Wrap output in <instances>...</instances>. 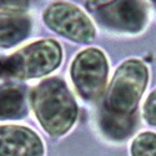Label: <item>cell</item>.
Segmentation results:
<instances>
[{
	"instance_id": "12",
	"label": "cell",
	"mask_w": 156,
	"mask_h": 156,
	"mask_svg": "<svg viewBox=\"0 0 156 156\" xmlns=\"http://www.w3.org/2000/svg\"><path fill=\"white\" fill-rule=\"evenodd\" d=\"M142 115L147 124L156 126V89L146 99L142 108Z\"/></svg>"
},
{
	"instance_id": "9",
	"label": "cell",
	"mask_w": 156,
	"mask_h": 156,
	"mask_svg": "<svg viewBox=\"0 0 156 156\" xmlns=\"http://www.w3.org/2000/svg\"><path fill=\"white\" fill-rule=\"evenodd\" d=\"M28 111L24 89L15 84L0 85V120L23 119Z\"/></svg>"
},
{
	"instance_id": "2",
	"label": "cell",
	"mask_w": 156,
	"mask_h": 156,
	"mask_svg": "<svg viewBox=\"0 0 156 156\" xmlns=\"http://www.w3.org/2000/svg\"><path fill=\"white\" fill-rule=\"evenodd\" d=\"M149 80L146 65L136 59L124 61L116 70L102 109L120 115H134Z\"/></svg>"
},
{
	"instance_id": "1",
	"label": "cell",
	"mask_w": 156,
	"mask_h": 156,
	"mask_svg": "<svg viewBox=\"0 0 156 156\" xmlns=\"http://www.w3.org/2000/svg\"><path fill=\"white\" fill-rule=\"evenodd\" d=\"M29 100L36 120L51 136H64L76 122L79 108L66 83L60 77H49L35 85Z\"/></svg>"
},
{
	"instance_id": "5",
	"label": "cell",
	"mask_w": 156,
	"mask_h": 156,
	"mask_svg": "<svg viewBox=\"0 0 156 156\" xmlns=\"http://www.w3.org/2000/svg\"><path fill=\"white\" fill-rule=\"evenodd\" d=\"M44 21L59 35L87 44L95 37V27L85 12L71 3L55 2L44 11Z\"/></svg>"
},
{
	"instance_id": "13",
	"label": "cell",
	"mask_w": 156,
	"mask_h": 156,
	"mask_svg": "<svg viewBox=\"0 0 156 156\" xmlns=\"http://www.w3.org/2000/svg\"><path fill=\"white\" fill-rule=\"evenodd\" d=\"M28 5L29 0H0V9L4 11H23Z\"/></svg>"
},
{
	"instance_id": "15",
	"label": "cell",
	"mask_w": 156,
	"mask_h": 156,
	"mask_svg": "<svg viewBox=\"0 0 156 156\" xmlns=\"http://www.w3.org/2000/svg\"><path fill=\"white\" fill-rule=\"evenodd\" d=\"M4 75V70H3V62L0 61V79H2V76Z\"/></svg>"
},
{
	"instance_id": "11",
	"label": "cell",
	"mask_w": 156,
	"mask_h": 156,
	"mask_svg": "<svg viewBox=\"0 0 156 156\" xmlns=\"http://www.w3.org/2000/svg\"><path fill=\"white\" fill-rule=\"evenodd\" d=\"M131 156H156V134L141 133L137 135L130 146Z\"/></svg>"
},
{
	"instance_id": "14",
	"label": "cell",
	"mask_w": 156,
	"mask_h": 156,
	"mask_svg": "<svg viewBox=\"0 0 156 156\" xmlns=\"http://www.w3.org/2000/svg\"><path fill=\"white\" fill-rule=\"evenodd\" d=\"M87 2V4L90 5V6H98V5H104V4H106V3H109V0H86Z\"/></svg>"
},
{
	"instance_id": "7",
	"label": "cell",
	"mask_w": 156,
	"mask_h": 156,
	"mask_svg": "<svg viewBox=\"0 0 156 156\" xmlns=\"http://www.w3.org/2000/svg\"><path fill=\"white\" fill-rule=\"evenodd\" d=\"M45 146L33 129L23 125H0V156H44Z\"/></svg>"
},
{
	"instance_id": "4",
	"label": "cell",
	"mask_w": 156,
	"mask_h": 156,
	"mask_svg": "<svg viewBox=\"0 0 156 156\" xmlns=\"http://www.w3.org/2000/svg\"><path fill=\"white\" fill-rule=\"evenodd\" d=\"M109 64L105 54L96 48L85 49L71 62V83L84 100H98L106 86Z\"/></svg>"
},
{
	"instance_id": "3",
	"label": "cell",
	"mask_w": 156,
	"mask_h": 156,
	"mask_svg": "<svg viewBox=\"0 0 156 156\" xmlns=\"http://www.w3.org/2000/svg\"><path fill=\"white\" fill-rule=\"evenodd\" d=\"M61 48L55 40H39L24 46L3 62L4 74L19 80L43 77L59 68Z\"/></svg>"
},
{
	"instance_id": "10",
	"label": "cell",
	"mask_w": 156,
	"mask_h": 156,
	"mask_svg": "<svg viewBox=\"0 0 156 156\" xmlns=\"http://www.w3.org/2000/svg\"><path fill=\"white\" fill-rule=\"evenodd\" d=\"M100 127L108 137L122 140L133 133L135 127V116L114 114L102 109L100 114Z\"/></svg>"
},
{
	"instance_id": "6",
	"label": "cell",
	"mask_w": 156,
	"mask_h": 156,
	"mask_svg": "<svg viewBox=\"0 0 156 156\" xmlns=\"http://www.w3.org/2000/svg\"><path fill=\"white\" fill-rule=\"evenodd\" d=\"M98 18L110 29L137 33L145 27L146 9L142 0H112L99 8Z\"/></svg>"
},
{
	"instance_id": "8",
	"label": "cell",
	"mask_w": 156,
	"mask_h": 156,
	"mask_svg": "<svg viewBox=\"0 0 156 156\" xmlns=\"http://www.w3.org/2000/svg\"><path fill=\"white\" fill-rule=\"evenodd\" d=\"M31 30V20L23 11L0 12V48H10L23 41Z\"/></svg>"
}]
</instances>
